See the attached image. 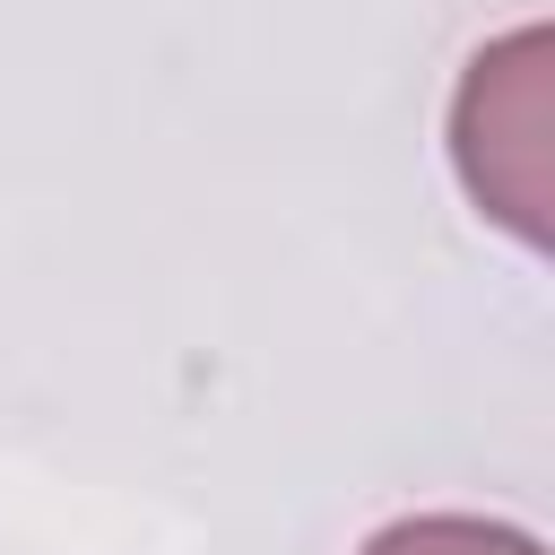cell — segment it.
<instances>
[{"label": "cell", "mask_w": 555, "mask_h": 555, "mask_svg": "<svg viewBox=\"0 0 555 555\" xmlns=\"http://www.w3.org/2000/svg\"><path fill=\"white\" fill-rule=\"evenodd\" d=\"M364 555H546L529 529L512 520H477V512H416L364 538Z\"/></svg>", "instance_id": "2"}, {"label": "cell", "mask_w": 555, "mask_h": 555, "mask_svg": "<svg viewBox=\"0 0 555 555\" xmlns=\"http://www.w3.org/2000/svg\"><path fill=\"white\" fill-rule=\"evenodd\" d=\"M451 156L477 208H494L520 243H546V26H520L468 61Z\"/></svg>", "instance_id": "1"}]
</instances>
